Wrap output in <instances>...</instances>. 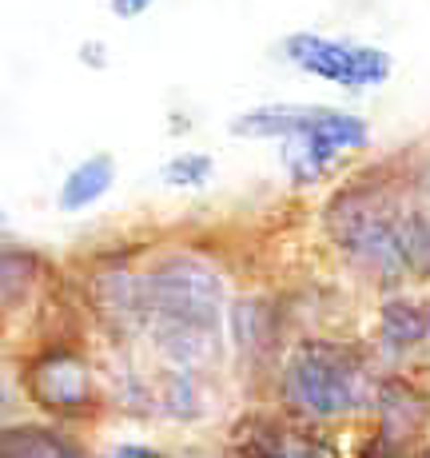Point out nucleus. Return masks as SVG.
<instances>
[{"label": "nucleus", "mask_w": 430, "mask_h": 458, "mask_svg": "<svg viewBox=\"0 0 430 458\" xmlns=\"http://www.w3.org/2000/svg\"><path fill=\"white\" fill-rule=\"evenodd\" d=\"M327 232L347 259L383 279L430 276V219L379 183H350L327 204Z\"/></svg>", "instance_id": "nucleus-1"}, {"label": "nucleus", "mask_w": 430, "mask_h": 458, "mask_svg": "<svg viewBox=\"0 0 430 458\" xmlns=\"http://www.w3.org/2000/svg\"><path fill=\"white\" fill-rule=\"evenodd\" d=\"M363 355L343 343L307 339L283 363V403L303 419H343L375 399Z\"/></svg>", "instance_id": "nucleus-2"}, {"label": "nucleus", "mask_w": 430, "mask_h": 458, "mask_svg": "<svg viewBox=\"0 0 430 458\" xmlns=\"http://www.w3.org/2000/svg\"><path fill=\"white\" fill-rule=\"evenodd\" d=\"M144 311L152 327H207L219 331V307H223V279L199 255H164L139 279Z\"/></svg>", "instance_id": "nucleus-3"}, {"label": "nucleus", "mask_w": 430, "mask_h": 458, "mask_svg": "<svg viewBox=\"0 0 430 458\" xmlns=\"http://www.w3.org/2000/svg\"><path fill=\"white\" fill-rule=\"evenodd\" d=\"M283 56L291 60L299 72L319 76V81L339 84V88H379L391 81V68H394L383 48L315 37V32H295V37H287Z\"/></svg>", "instance_id": "nucleus-4"}, {"label": "nucleus", "mask_w": 430, "mask_h": 458, "mask_svg": "<svg viewBox=\"0 0 430 458\" xmlns=\"http://www.w3.org/2000/svg\"><path fill=\"white\" fill-rule=\"evenodd\" d=\"M24 391L56 419H84L100 407L92 363L72 347H48L24 367Z\"/></svg>", "instance_id": "nucleus-5"}, {"label": "nucleus", "mask_w": 430, "mask_h": 458, "mask_svg": "<svg viewBox=\"0 0 430 458\" xmlns=\"http://www.w3.org/2000/svg\"><path fill=\"white\" fill-rule=\"evenodd\" d=\"M367 124L358 116H350V112H339V108H323L319 120H315L307 131L299 136L283 140V164H287V175H291L295 183H315L323 180V175L331 172V164L339 160L343 152H358V148H367Z\"/></svg>", "instance_id": "nucleus-6"}, {"label": "nucleus", "mask_w": 430, "mask_h": 458, "mask_svg": "<svg viewBox=\"0 0 430 458\" xmlns=\"http://www.w3.org/2000/svg\"><path fill=\"white\" fill-rule=\"evenodd\" d=\"M235 458H339V451L319 435L283 427L275 419H248L235 427Z\"/></svg>", "instance_id": "nucleus-7"}, {"label": "nucleus", "mask_w": 430, "mask_h": 458, "mask_svg": "<svg viewBox=\"0 0 430 458\" xmlns=\"http://www.w3.org/2000/svg\"><path fill=\"white\" fill-rule=\"evenodd\" d=\"M375 411H379V435L399 446V451L423 435L426 415H430L426 399L407 383V378H387V383H379Z\"/></svg>", "instance_id": "nucleus-8"}, {"label": "nucleus", "mask_w": 430, "mask_h": 458, "mask_svg": "<svg viewBox=\"0 0 430 458\" xmlns=\"http://www.w3.org/2000/svg\"><path fill=\"white\" fill-rule=\"evenodd\" d=\"M323 108H311V104H263V108H251L243 116L232 120V136H251V140H291L307 131L319 120Z\"/></svg>", "instance_id": "nucleus-9"}, {"label": "nucleus", "mask_w": 430, "mask_h": 458, "mask_svg": "<svg viewBox=\"0 0 430 458\" xmlns=\"http://www.w3.org/2000/svg\"><path fill=\"white\" fill-rule=\"evenodd\" d=\"M379 335L391 351H415L430 339V311L415 299H387L379 311Z\"/></svg>", "instance_id": "nucleus-10"}, {"label": "nucleus", "mask_w": 430, "mask_h": 458, "mask_svg": "<svg viewBox=\"0 0 430 458\" xmlns=\"http://www.w3.org/2000/svg\"><path fill=\"white\" fill-rule=\"evenodd\" d=\"M116 180V164L112 156H88L84 164H76L68 172V180L60 183V211H84L92 208L104 191Z\"/></svg>", "instance_id": "nucleus-11"}, {"label": "nucleus", "mask_w": 430, "mask_h": 458, "mask_svg": "<svg viewBox=\"0 0 430 458\" xmlns=\"http://www.w3.org/2000/svg\"><path fill=\"white\" fill-rule=\"evenodd\" d=\"M0 458H80L64 435H56L52 427H8L0 438Z\"/></svg>", "instance_id": "nucleus-12"}, {"label": "nucleus", "mask_w": 430, "mask_h": 458, "mask_svg": "<svg viewBox=\"0 0 430 458\" xmlns=\"http://www.w3.org/2000/svg\"><path fill=\"white\" fill-rule=\"evenodd\" d=\"M271 311L267 303H259V299H240V303L232 307V327H235V339H240V351L243 355H256L271 343Z\"/></svg>", "instance_id": "nucleus-13"}, {"label": "nucleus", "mask_w": 430, "mask_h": 458, "mask_svg": "<svg viewBox=\"0 0 430 458\" xmlns=\"http://www.w3.org/2000/svg\"><path fill=\"white\" fill-rule=\"evenodd\" d=\"M215 172V160L204 152H183V156H172L168 164L160 167V180L168 188H204Z\"/></svg>", "instance_id": "nucleus-14"}, {"label": "nucleus", "mask_w": 430, "mask_h": 458, "mask_svg": "<svg viewBox=\"0 0 430 458\" xmlns=\"http://www.w3.org/2000/svg\"><path fill=\"white\" fill-rule=\"evenodd\" d=\"M37 271H40V259L32 251H4V307H13L16 303V287H24L29 292L32 284H37Z\"/></svg>", "instance_id": "nucleus-15"}, {"label": "nucleus", "mask_w": 430, "mask_h": 458, "mask_svg": "<svg viewBox=\"0 0 430 458\" xmlns=\"http://www.w3.org/2000/svg\"><path fill=\"white\" fill-rule=\"evenodd\" d=\"M399 454H402L399 446L387 443V438H383L379 430H375V435L363 443V451H358V458H399Z\"/></svg>", "instance_id": "nucleus-16"}, {"label": "nucleus", "mask_w": 430, "mask_h": 458, "mask_svg": "<svg viewBox=\"0 0 430 458\" xmlns=\"http://www.w3.org/2000/svg\"><path fill=\"white\" fill-rule=\"evenodd\" d=\"M148 8H152V0H112V13H116L120 21H136Z\"/></svg>", "instance_id": "nucleus-17"}, {"label": "nucleus", "mask_w": 430, "mask_h": 458, "mask_svg": "<svg viewBox=\"0 0 430 458\" xmlns=\"http://www.w3.org/2000/svg\"><path fill=\"white\" fill-rule=\"evenodd\" d=\"M104 458H168V454H160V451H152V446H131V443H120V446H112Z\"/></svg>", "instance_id": "nucleus-18"}, {"label": "nucleus", "mask_w": 430, "mask_h": 458, "mask_svg": "<svg viewBox=\"0 0 430 458\" xmlns=\"http://www.w3.org/2000/svg\"><path fill=\"white\" fill-rule=\"evenodd\" d=\"M80 60H92V64H104V56H100V44H88V48L80 52Z\"/></svg>", "instance_id": "nucleus-19"}]
</instances>
